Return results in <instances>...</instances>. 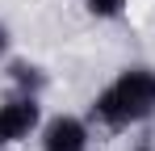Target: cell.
I'll return each mask as SVG.
<instances>
[{
  "label": "cell",
  "mask_w": 155,
  "mask_h": 151,
  "mask_svg": "<svg viewBox=\"0 0 155 151\" xmlns=\"http://www.w3.org/2000/svg\"><path fill=\"white\" fill-rule=\"evenodd\" d=\"M130 151H155V147H151V143H138V147H130Z\"/></svg>",
  "instance_id": "7"
},
{
  "label": "cell",
  "mask_w": 155,
  "mask_h": 151,
  "mask_svg": "<svg viewBox=\"0 0 155 151\" xmlns=\"http://www.w3.org/2000/svg\"><path fill=\"white\" fill-rule=\"evenodd\" d=\"M92 147V126L80 113H54L38 130V151H88Z\"/></svg>",
  "instance_id": "3"
},
{
  "label": "cell",
  "mask_w": 155,
  "mask_h": 151,
  "mask_svg": "<svg viewBox=\"0 0 155 151\" xmlns=\"http://www.w3.org/2000/svg\"><path fill=\"white\" fill-rule=\"evenodd\" d=\"M42 97L34 92H13L0 101V147H13V143H25L42 130Z\"/></svg>",
  "instance_id": "2"
},
{
  "label": "cell",
  "mask_w": 155,
  "mask_h": 151,
  "mask_svg": "<svg viewBox=\"0 0 155 151\" xmlns=\"http://www.w3.org/2000/svg\"><path fill=\"white\" fill-rule=\"evenodd\" d=\"M8 50H13V29H8V25L0 21V63L8 59Z\"/></svg>",
  "instance_id": "6"
},
{
  "label": "cell",
  "mask_w": 155,
  "mask_h": 151,
  "mask_svg": "<svg viewBox=\"0 0 155 151\" xmlns=\"http://www.w3.org/2000/svg\"><path fill=\"white\" fill-rule=\"evenodd\" d=\"M130 8V0H84V13L97 21H122Z\"/></svg>",
  "instance_id": "5"
},
{
  "label": "cell",
  "mask_w": 155,
  "mask_h": 151,
  "mask_svg": "<svg viewBox=\"0 0 155 151\" xmlns=\"http://www.w3.org/2000/svg\"><path fill=\"white\" fill-rule=\"evenodd\" d=\"M4 80H8L13 92H34V97H42L46 84H51L46 67L34 63V59H4Z\"/></svg>",
  "instance_id": "4"
},
{
  "label": "cell",
  "mask_w": 155,
  "mask_h": 151,
  "mask_svg": "<svg viewBox=\"0 0 155 151\" xmlns=\"http://www.w3.org/2000/svg\"><path fill=\"white\" fill-rule=\"evenodd\" d=\"M88 118L101 122L105 130H126L143 126L155 118V67L147 63H130L105 84L88 105Z\"/></svg>",
  "instance_id": "1"
}]
</instances>
